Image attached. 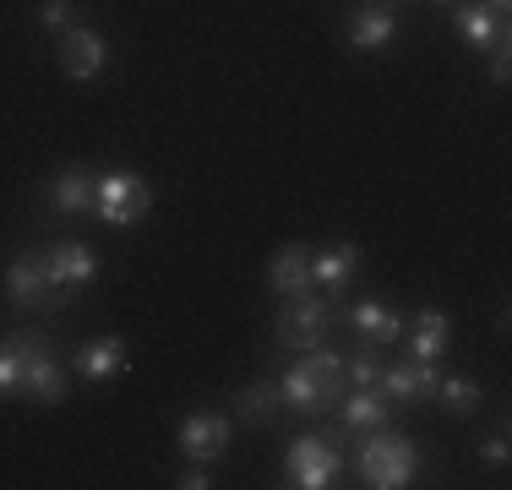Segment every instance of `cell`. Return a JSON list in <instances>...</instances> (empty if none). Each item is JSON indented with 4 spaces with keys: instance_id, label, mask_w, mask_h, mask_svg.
Segmentation results:
<instances>
[{
    "instance_id": "cell-1",
    "label": "cell",
    "mask_w": 512,
    "mask_h": 490,
    "mask_svg": "<svg viewBox=\"0 0 512 490\" xmlns=\"http://www.w3.org/2000/svg\"><path fill=\"white\" fill-rule=\"evenodd\" d=\"M355 463H360V480L371 490H404V485H414V447L404 436H387V425L365 436V447H360Z\"/></svg>"
},
{
    "instance_id": "cell-2",
    "label": "cell",
    "mask_w": 512,
    "mask_h": 490,
    "mask_svg": "<svg viewBox=\"0 0 512 490\" xmlns=\"http://www.w3.org/2000/svg\"><path fill=\"white\" fill-rule=\"evenodd\" d=\"M153 207V191L142 175H131V169H109L104 180H93V213L104 218V224L126 229V224H142Z\"/></svg>"
},
{
    "instance_id": "cell-3",
    "label": "cell",
    "mask_w": 512,
    "mask_h": 490,
    "mask_svg": "<svg viewBox=\"0 0 512 490\" xmlns=\"http://www.w3.org/2000/svg\"><path fill=\"white\" fill-rule=\"evenodd\" d=\"M17 343H22V392H28L33 403H44V409L66 403V371L50 360V338L44 333H17Z\"/></svg>"
},
{
    "instance_id": "cell-4",
    "label": "cell",
    "mask_w": 512,
    "mask_h": 490,
    "mask_svg": "<svg viewBox=\"0 0 512 490\" xmlns=\"http://www.w3.org/2000/svg\"><path fill=\"white\" fill-rule=\"evenodd\" d=\"M284 469H289V485L295 490H327L338 474H344V452L327 447L322 436H295L289 441Z\"/></svg>"
},
{
    "instance_id": "cell-5",
    "label": "cell",
    "mask_w": 512,
    "mask_h": 490,
    "mask_svg": "<svg viewBox=\"0 0 512 490\" xmlns=\"http://www.w3.org/2000/svg\"><path fill=\"white\" fill-rule=\"evenodd\" d=\"M327 322H333L327 300H316V294L306 289L278 311L273 338H278V349H316V343H327Z\"/></svg>"
},
{
    "instance_id": "cell-6",
    "label": "cell",
    "mask_w": 512,
    "mask_h": 490,
    "mask_svg": "<svg viewBox=\"0 0 512 490\" xmlns=\"http://www.w3.org/2000/svg\"><path fill=\"white\" fill-rule=\"evenodd\" d=\"M93 278H99V256H93V245L60 240V245L44 251V284H50L55 294L82 289V284H93Z\"/></svg>"
},
{
    "instance_id": "cell-7",
    "label": "cell",
    "mask_w": 512,
    "mask_h": 490,
    "mask_svg": "<svg viewBox=\"0 0 512 490\" xmlns=\"http://www.w3.org/2000/svg\"><path fill=\"white\" fill-rule=\"evenodd\" d=\"M175 441H180V452H186L191 463H218L229 452V420H224V414H213V409H197V414L180 420Z\"/></svg>"
},
{
    "instance_id": "cell-8",
    "label": "cell",
    "mask_w": 512,
    "mask_h": 490,
    "mask_svg": "<svg viewBox=\"0 0 512 490\" xmlns=\"http://www.w3.org/2000/svg\"><path fill=\"white\" fill-rule=\"evenodd\" d=\"M104 60H109L104 33H93V28H66L60 33V66H66V77L93 82L104 71Z\"/></svg>"
},
{
    "instance_id": "cell-9",
    "label": "cell",
    "mask_w": 512,
    "mask_h": 490,
    "mask_svg": "<svg viewBox=\"0 0 512 490\" xmlns=\"http://www.w3.org/2000/svg\"><path fill=\"white\" fill-rule=\"evenodd\" d=\"M436 360H404V365H387L376 376V392H393L398 403H414V398H431L436 392Z\"/></svg>"
},
{
    "instance_id": "cell-10",
    "label": "cell",
    "mask_w": 512,
    "mask_h": 490,
    "mask_svg": "<svg viewBox=\"0 0 512 490\" xmlns=\"http://www.w3.org/2000/svg\"><path fill=\"white\" fill-rule=\"evenodd\" d=\"M278 387H284V409H300V414H333V409H338V398H333L322 382H316V376H311L300 360L289 365L284 376H278Z\"/></svg>"
},
{
    "instance_id": "cell-11",
    "label": "cell",
    "mask_w": 512,
    "mask_h": 490,
    "mask_svg": "<svg viewBox=\"0 0 512 490\" xmlns=\"http://www.w3.org/2000/svg\"><path fill=\"white\" fill-rule=\"evenodd\" d=\"M349 327L371 343V349H382V343H398L404 338V316L393 311V305H382V300H360V305H349Z\"/></svg>"
},
{
    "instance_id": "cell-12",
    "label": "cell",
    "mask_w": 512,
    "mask_h": 490,
    "mask_svg": "<svg viewBox=\"0 0 512 490\" xmlns=\"http://www.w3.org/2000/svg\"><path fill=\"white\" fill-rule=\"evenodd\" d=\"M267 284H273L278 300H295V294L311 289V251L306 245H278L273 267H267Z\"/></svg>"
},
{
    "instance_id": "cell-13",
    "label": "cell",
    "mask_w": 512,
    "mask_h": 490,
    "mask_svg": "<svg viewBox=\"0 0 512 490\" xmlns=\"http://www.w3.org/2000/svg\"><path fill=\"white\" fill-rule=\"evenodd\" d=\"M355 267H360V245L355 240H338V245H327V251H311V284H322V289H344L349 278H355Z\"/></svg>"
},
{
    "instance_id": "cell-14",
    "label": "cell",
    "mask_w": 512,
    "mask_h": 490,
    "mask_svg": "<svg viewBox=\"0 0 512 490\" xmlns=\"http://www.w3.org/2000/svg\"><path fill=\"white\" fill-rule=\"evenodd\" d=\"M398 33V17L382 6H360L355 22H349V49H360V55H376V49H387Z\"/></svg>"
},
{
    "instance_id": "cell-15",
    "label": "cell",
    "mask_w": 512,
    "mask_h": 490,
    "mask_svg": "<svg viewBox=\"0 0 512 490\" xmlns=\"http://www.w3.org/2000/svg\"><path fill=\"white\" fill-rule=\"evenodd\" d=\"M338 420H344L349 431H382V425L393 420V409H387V398L376 387H355L338 403Z\"/></svg>"
},
{
    "instance_id": "cell-16",
    "label": "cell",
    "mask_w": 512,
    "mask_h": 490,
    "mask_svg": "<svg viewBox=\"0 0 512 490\" xmlns=\"http://www.w3.org/2000/svg\"><path fill=\"white\" fill-rule=\"evenodd\" d=\"M447 343H453V322L425 305V311L414 316V327H409V360H442Z\"/></svg>"
},
{
    "instance_id": "cell-17",
    "label": "cell",
    "mask_w": 512,
    "mask_h": 490,
    "mask_svg": "<svg viewBox=\"0 0 512 490\" xmlns=\"http://www.w3.org/2000/svg\"><path fill=\"white\" fill-rule=\"evenodd\" d=\"M120 365H126V338L120 333H104V338H93L77 349V376H88V382H104Z\"/></svg>"
},
{
    "instance_id": "cell-18",
    "label": "cell",
    "mask_w": 512,
    "mask_h": 490,
    "mask_svg": "<svg viewBox=\"0 0 512 490\" xmlns=\"http://www.w3.org/2000/svg\"><path fill=\"white\" fill-rule=\"evenodd\" d=\"M458 33H463V39H469L474 49L512 44V28H507V17H496V11H485V6H458Z\"/></svg>"
},
{
    "instance_id": "cell-19",
    "label": "cell",
    "mask_w": 512,
    "mask_h": 490,
    "mask_svg": "<svg viewBox=\"0 0 512 490\" xmlns=\"http://www.w3.org/2000/svg\"><path fill=\"white\" fill-rule=\"evenodd\" d=\"M44 289H50V284H44V256L39 251H22L17 262L6 267V294L17 305H33V300H44Z\"/></svg>"
},
{
    "instance_id": "cell-20",
    "label": "cell",
    "mask_w": 512,
    "mask_h": 490,
    "mask_svg": "<svg viewBox=\"0 0 512 490\" xmlns=\"http://www.w3.org/2000/svg\"><path fill=\"white\" fill-rule=\"evenodd\" d=\"M50 207H55V213H88V207H93V175H88V169H82V164L60 169L55 186H50Z\"/></svg>"
},
{
    "instance_id": "cell-21",
    "label": "cell",
    "mask_w": 512,
    "mask_h": 490,
    "mask_svg": "<svg viewBox=\"0 0 512 490\" xmlns=\"http://www.w3.org/2000/svg\"><path fill=\"white\" fill-rule=\"evenodd\" d=\"M278 409H284V387H278L273 376L251 382L246 392H235V414H240V420H273Z\"/></svg>"
},
{
    "instance_id": "cell-22",
    "label": "cell",
    "mask_w": 512,
    "mask_h": 490,
    "mask_svg": "<svg viewBox=\"0 0 512 490\" xmlns=\"http://www.w3.org/2000/svg\"><path fill=\"white\" fill-rule=\"evenodd\" d=\"M431 398H442V409H453V414H474L480 409V382L474 376H436V392Z\"/></svg>"
},
{
    "instance_id": "cell-23",
    "label": "cell",
    "mask_w": 512,
    "mask_h": 490,
    "mask_svg": "<svg viewBox=\"0 0 512 490\" xmlns=\"http://www.w3.org/2000/svg\"><path fill=\"white\" fill-rule=\"evenodd\" d=\"M11 392H22V343H17V333L0 338V398H11Z\"/></svg>"
},
{
    "instance_id": "cell-24",
    "label": "cell",
    "mask_w": 512,
    "mask_h": 490,
    "mask_svg": "<svg viewBox=\"0 0 512 490\" xmlns=\"http://www.w3.org/2000/svg\"><path fill=\"white\" fill-rule=\"evenodd\" d=\"M39 28L66 33L71 28V0H39Z\"/></svg>"
},
{
    "instance_id": "cell-25",
    "label": "cell",
    "mask_w": 512,
    "mask_h": 490,
    "mask_svg": "<svg viewBox=\"0 0 512 490\" xmlns=\"http://www.w3.org/2000/svg\"><path fill=\"white\" fill-rule=\"evenodd\" d=\"M349 387H376V376H382V365H376V354H360L355 365H344Z\"/></svg>"
},
{
    "instance_id": "cell-26",
    "label": "cell",
    "mask_w": 512,
    "mask_h": 490,
    "mask_svg": "<svg viewBox=\"0 0 512 490\" xmlns=\"http://www.w3.org/2000/svg\"><path fill=\"white\" fill-rule=\"evenodd\" d=\"M480 458L485 463H496V469H507V458H512V441H507V431H496L491 441L480 447Z\"/></svg>"
},
{
    "instance_id": "cell-27",
    "label": "cell",
    "mask_w": 512,
    "mask_h": 490,
    "mask_svg": "<svg viewBox=\"0 0 512 490\" xmlns=\"http://www.w3.org/2000/svg\"><path fill=\"white\" fill-rule=\"evenodd\" d=\"M512 77V55H507V44H496V55H491V82H507Z\"/></svg>"
},
{
    "instance_id": "cell-28",
    "label": "cell",
    "mask_w": 512,
    "mask_h": 490,
    "mask_svg": "<svg viewBox=\"0 0 512 490\" xmlns=\"http://www.w3.org/2000/svg\"><path fill=\"white\" fill-rule=\"evenodd\" d=\"M175 485H180V490H207V485H213V480H207V469H202V463H197V469L175 474Z\"/></svg>"
},
{
    "instance_id": "cell-29",
    "label": "cell",
    "mask_w": 512,
    "mask_h": 490,
    "mask_svg": "<svg viewBox=\"0 0 512 490\" xmlns=\"http://www.w3.org/2000/svg\"><path fill=\"white\" fill-rule=\"evenodd\" d=\"M507 6L512 0H485V11H496V17H507Z\"/></svg>"
},
{
    "instance_id": "cell-30",
    "label": "cell",
    "mask_w": 512,
    "mask_h": 490,
    "mask_svg": "<svg viewBox=\"0 0 512 490\" xmlns=\"http://www.w3.org/2000/svg\"><path fill=\"white\" fill-rule=\"evenodd\" d=\"M442 6H453V0H442Z\"/></svg>"
}]
</instances>
